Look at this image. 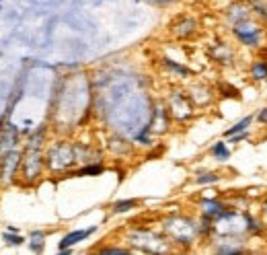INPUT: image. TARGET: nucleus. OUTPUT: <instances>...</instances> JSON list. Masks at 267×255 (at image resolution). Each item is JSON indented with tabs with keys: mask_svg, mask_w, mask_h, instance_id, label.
Returning a JSON list of instances; mask_svg holds the SVG:
<instances>
[{
	"mask_svg": "<svg viewBox=\"0 0 267 255\" xmlns=\"http://www.w3.org/2000/svg\"><path fill=\"white\" fill-rule=\"evenodd\" d=\"M234 33H236V37L241 39L243 44H247V46H257V44H259V37H261V31L257 29L255 25H245V23L236 25V27H234Z\"/></svg>",
	"mask_w": 267,
	"mask_h": 255,
	"instance_id": "nucleus-1",
	"label": "nucleus"
},
{
	"mask_svg": "<svg viewBox=\"0 0 267 255\" xmlns=\"http://www.w3.org/2000/svg\"><path fill=\"white\" fill-rule=\"evenodd\" d=\"M97 231V226H93V229H84V231H76V233H70V235H66L64 239H62V243H60V251H66L68 247H72V245H76V243H80L82 239H87L91 233H95Z\"/></svg>",
	"mask_w": 267,
	"mask_h": 255,
	"instance_id": "nucleus-2",
	"label": "nucleus"
},
{
	"mask_svg": "<svg viewBox=\"0 0 267 255\" xmlns=\"http://www.w3.org/2000/svg\"><path fill=\"white\" fill-rule=\"evenodd\" d=\"M251 122H253V118H251V116L243 118L241 122H236V124H234L232 128H228V130H226V132H224V136H226V138H228V136H232V134H238V132H245V130H247V128L251 126Z\"/></svg>",
	"mask_w": 267,
	"mask_h": 255,
	"instance_id": "nucleus-3",
	"label": "nucleus"
},
{
	"mask_svg": "<svg viewBox=\"0 0 267 255\" xmlns=\"http://www.w3.org/2000/svg\"><path fill=\"white\" fill-rule=\"evenodd\" d=\"M212 154H214L218 161H226V159H230V150H228V146L224 144V142H216V144L212 146Z\"/></svg>",
	"mask_w": 267,
	"mask_h": 255,
	"instance_id": "nucleus-4",
	"label": "nucleus"
},
{
	"mask_svg": "<svg viewBox=\"0 0 267 255\" xmlns=\"http://www.w3.org/2000/svg\"><path fill=\"white\" fill-rule=\"evenodd\" d=\"M251 76L255 78V80H265L267 78V62H257L255 66H253V70H251Z\"/></svg>",
	"mask_w": 267,
	"mask_h": 255,
	"instance_id": "nucleus-5",
	"label": "nucleus"
},
{
	"mask_svg": "<svg viewBox=\"0 0 267 255\" xmlns=\"http://www.w3.org/2000/svg\"><path fill=\"white\" fill-rule=\"evenodd\" d=\"M136 206H138V200H123V202L113 204V212H128V210H132Z\"/></svg>",
	"mask_w": 267,
	"mask_h": 255,
	"instance_id": "nucleus-6",
	"label": "nucleus"
},
{
	"mask_svg": "<svg viewBox=\"0 0 267 255\" xmlns=\"http://www.w3.org/2000/svg\"><path fill=\"white\" fill-rule=\"evenodd\" d=\"M103 173V167L101 165H91V167H82L76 171V175H99Z\"/></svg>",
	"mask_w": 267,
	"mask_h": 255,
	"instance_id": "nucleus-7",
	"label": "nucleus"
},
{
	"mask_svg": "<svg viewBox=\"0 0 267 255\" xmlns=\"http://www.w3.org/2000/svg\"><path fill=\"white\" fill-rule=\"evenodd\" d=\"M31 249L33 251H41V247H44V239H46V235L44 233H33L31 235Z\"/></svg>",
	"mask_w": 267,
	"mask_h": 255,
	"instance_id": "nucleus-8",
	"label": "nucleus"
},
{
	"mask_svg": "<svg viewBox=\"0 0 267 255\" xmlns=\"http://www.w3.org/2000/svg\"><path fill=\"white\" fill-rule=\"evenodd\" d=\"M220 177L216 175V173H206V175H202V177H198V183H214V181H218Z\"/></svg>",
	"mask_w": 267,
	"mask_h": 255,
	"instance_id": "nucleus-9",
	"label": "nucleus"
},
{
	"mask_svg": "<svg viewBox=\"0 0 267 255\" xmlns=\"http://www.w3.org/2000/svg\"><path fill=\"white\" fill-rule=\"evenodd\" d=\"M4 241H6V243H10V245H21V243H23V239H21V237H17V235H8V233H4Z\"/></svg>",
	"mask_w": 267,
	"mask_h": 255,
	"instance_id": "nucleus-10",
	"label": "nucleus"
},
{
	"mask_svg": "<svg viewBox=\"0 0 267 255\" xmlns=\"http://www.w3.org/2000/svg\"><path fill=\"white\" fill-rule=\"evenodd\" d=\"M247 136H249V134H247V130H245V132H238V134H232V136H228V138H230V142H234V144H236V142H243V140H245Z\"/></svg>",
	"mask_w": 267,
	"mask_h": 255,
	"instance_id": "nucleus-11",
	"label": "nucleus"
},
{
	"mask_svg": "<svg viewBox=\"0 0 267 255\" xmlns=\"http://www.w3.org/2000/svg\"><path fill=\"white\" fill-rule=\"evenodd\" d=\"M257 120H259L263 126H267V107H263V109L257 113Z\"/></svg>",
	"mask_w": 267,
	"mask_h": 255,
	"instance_id": "nucleus-12",
	"label": "nucleus"
},
{
	"mask_svg": "<svg viewBox=\"0 0 267 255\" xmlns=\"http://www.w3.org/2000/svg\"><path fill=\"white\" fill-rule=\"evenodd\" d=\"M101 253H128V249H113V247H109V249H101Z\"/></svg>",
	"mask_w": 267,
	"mask_h": 255,
	"instance_id": "nucleus-13",
	"label": "nucleus"
}]
</instances>
